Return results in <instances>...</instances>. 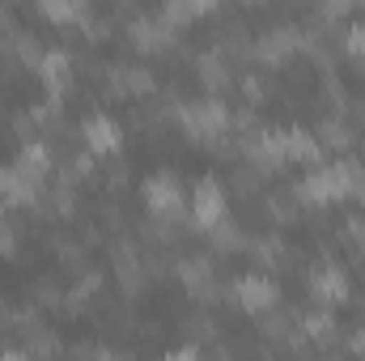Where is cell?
<instances>
[{
  "mask_svg": "<svg viewBox=\"0 0 365 361\" xmlns=\"http://www.w3.org/2000/svg\"><path fill=\"white\" fill-rule=\"evenodd\" d=\"M179 123H182V132H187L191 141H217V136L225 132L230 115H225V106H221L217 98H208V102H191V106H182Z\"/></svg>",
  "mask_w": 365,
  "mask_h": 361,
  "instance_id": "6da1fadb",
  "label": "cell"
},
{
  "mask_svg": "<svg viewBox=\"0 0 365 361\" xmlns=\"http://www.w3.org/2000/svg\"><path fill=\"white\" fill-rule=\"evenodd\" d=\"M145 200H149L153 213L175 217V213H182V183L175 175H153V179L145 183Z\"/></svg>",
  "mask_w": 365,
  "mask_h": 361,
  "instance_id": "7a4b0ae2",
  "label": "cell"
},
{
  "mask_svg": "<svg viewBox=\"0 0 365 361\" xmlns=\"http://www.w3.org/2000/svg\"><path fill=\"white\" fill-rule=\"evenodd\" d=\"M221 213H225L221 183H217V179H204L200 187H195V195H191V217H195L204 230H212V225L221 221Z\"/></svg>",
  "mask_w": 365,
  "mask_h": 361,
  "instance_id": "3957f363",
  "label": "cell"
},
{
  "mask_svg": "<svg viewBox=\"0 0 365 361\" xmlns=\"http://www.w3.org/2000/svg\"><path fill=\"white\" fill-rule=\"evenodd\" d=\"M81 141H86L90 153H115L119 149V123L106 119V115H90L81 123Z\"/></svg>",
  "mask_w": 365,
  "mask_h": 361,
  "instance_id": "277c9868",
  "label": "cell"
},
{
  "mask_svg": "<svg viewBox=\"0 0 365 361\" xmlns=\"http://www.w3.org/2000/svg\"><path fill=\"white\" fill-rule=\"evenodd\" d=\"M293 51H297V30H284V26L268 30V34L255 43V56H259L264 64H284V60H293Z\"/></svg>",
  "mask_w": 365,
  "mask_h": 361,
  "instance_id": "5b68a950",
  "label": "cell"
},
{
  "mask_svg": "<svg viewBox=\"0 0 365 361\" xmlns=\"http://www.w3.org/2000/svg\"><path fill=\"white\" fill-rule=\"evenodd\" d=\"M234 289H238V306L251 310V315H259V310L276 306V285L272 280H264V276H247V280H238Z\"/></svg>",
  "mask_w": 365,
  "mask_h": 361,
  "instance_id": "8992f818",
  "label": "cell"
},
{
  "mask_svg": "<svg viewBox=\"0 0 365 361\" xmlns=\"http://www.w3.org/2000/svg\"><path fill=\"white\" fill-rule=\"evenodd\" d=\"M314 298L319 302H344L349 298V280L340 268H319L314 272Z\"/></svg>",
  "mask_w": 365,
  "mask_h": 361,
  "instance_id": "52a82bcc",
  "label": "cell"
},
{
  "mask_svg": "<svg viewBox=\"0 0 365 361\" xmlns=\"http://www.w3.org/2000/svg\"><path fill=\"white\" fill-rule=\"evenodd\" d=\"M200 77H204V86H208V90H221V86L230 81V73H225V60H217V56H204V60H200Z\"/></svg>",
  "mask_w": 365,
  "mask_h": 361,
  "instance_id": "ba28073f",
  "label": "cell"
},
{
  "mask_svg": "<svg viewBox=\"0 0 365 361\" xmlns=\"http://www.w3.org/2000/svg\"><path fill=\"white\" fill-rule=\"evenodd\" d=\"M38 9H43L51 21H73V17H81V0H38Z\"/></svg>",
  "mask_w": 365,
  "mask_h": 361,
  "instance_id": "9c48e42d",
  "label": "cell"
}]
</instances>
